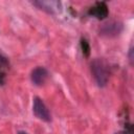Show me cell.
I'll use <instances>...</instances> for the list:
<instances>
[{
	"mask_svg": "<svg viewBox=\"0 0 134 134\" xmlns=\"http://www.w3.org/2000/svg\"><path fill=\"white\" fill-rule=\"evenodd\" d=\"M92 76L98 87H105L109 80V69L106 62L102 59H95L92 61L91 65Z\"/></svg>",
	"mask_w": 134,
	"mask_h": 134,
	"instance_id": "obj_1",
	"label": "cell"
},
{
	"mask_svg": "<svg viewBox=\"0 0 134 134\" xmlns=\"http://www.w3.org/2000/svg\"><path fill=\"white\" fill-rule=\"evenodd\" d=\"M32 112L34 114L41 120L43 121H50L51 117H50V113H49V110L48 108L46 107V105L44 104V102L36 96L34 98V103H32Z\"/></svg>",
	"mask_w": 134,
	"mask_h": 134,
	"instance_id": "obj_2",
	"label": "cell"
},
{
	"mask_svg": "<svg viewBox=\"0 0 134 134\" xmlns=\"http://www.w3.org/2000/svg\"><path fill=\"white\" fill-rule=\"evenodd\" d=\"M122 30V24L118 21H109L100 27V35L106 37H115L118 36Z\"/></svg>",
	"mask_w": 134,
	"mask_h": 134,
	"instance_id": "obj_3",
	"label": "cell"
},
{
	"mask_svg": "<svg viewBox=\"0 0 134 134\" xmlns=\"http://www.w3.org/2000/svg\"><path fill=\"white\" fill-rule=\"evenodd\" d=\"M109 9L105 2H96L93 6H91L88 10V15L91 17H94L98 20H103L108 17Z\"/></svg>",
	"mask_w": 134,
	"mask_h": 134,
	"instance_id": "obj_4",
	"label": "cell"
},
{
	"mask_svg": "<svg viewBox=\"0 0 134 134\" xmlns=\"http://www.w3.org/2000/svg\"><path fill=\"white\" fill-rule=\"evenodd\" d=\"M48 76V71L46 68L44 67H36L32 71H31V74H30V80L31 82L36 85V86H41L45 83L46 79Z\"/></svg>",
	"mask_w": 134,
	"mask_h": 134,
	"instance_id": "obj_5",
	"label": "cell"
},
{
	"mask_svg": "<svg viewBox=\"0 0 134 134\" xmlns=\"http://www.w3.org/2000/svg\"><path fill=\"white\" fill-rule=\"evenodd\" d=\"M32 4L38 6L40 9L45 10L48 14H54V12L58 10V8H62L61 2L58 1H35L32 2Z\"/></svg>",
	"mask_w": 134,
	"mask_h": 134,
	"instance_id": "obj_6",
	"label": "cell"
},
{
	"mask_svg": "<svg viewBox=\"0 0 134 134\" xmlns=\"http://www.w3.org/2000/svg\"><path fill=\"white\" fill-rule=\"evenodd\" d=\"M80 44H81V49H82L83 54H84L85 57H89V54H90V45H89L88 41H87L86 39L82 38Z\"/></svg>",
	"mask_w": 134,
	"mask_h": 134,
	"instance_id": "obj_7",
	"label": "cell"
},
{
	"mask_svg": "<svg viewBox=\"0 0 134 134\" xmlns=\"http://www.w3.org/2000/svg\"><path fill=\"white\" fill-rule=\"evenodd\" d=\"M126 126H127V127L125 128V130L119 131V132H117V133H115V134H133L132 125H131V124H127Z\"/></svg>",
	"mask_w": 134,
	"mask_h": 134,
	"instance_id": "obj_8",
	"label": "cell"
},
{
	"mask_svg": "<svg viewBox=\"0 0 134 134\" xmlns=\"http://www.w3.org/2000/svg\"><path fill=\"white\" fill-rule=\"evenodd\" d=\"M7 65H8L7 60H6L2 54H0V66H1V67H6Z\"/></svg>",
	"mask_w": 134,
	"mask_h": 134,
	"instance_id": "obj_9",
	"label": "cell"
},
{
	"mask_svg": "<svg viewBox=\"0 0 134 134\" xmlns=\"http://www.w3.org/2000/svg\"><path fill=\"white\" fill-rule=\"evenodd\" d=\"M4 77H5V75H4V73L0 70V85H2L3 83H4Z\"/></svg>",
	"mask_w": 134,
	"mask_h": 134,
	"instance_id": "obj_10",
	"label": "cell"
},
{
	"mask_svg": "<svg viewBox=\"0 0 134 134\" xmlns=\"http://www.w3.org/2000/svg\"><path fill=\"white\" fill-rule=\"evenodd\" d=\"M132 51H133V50H132V48H131V49H130V53H129V57H130V61H131V62H132V60H133V58H132Z\"/></svg>",
	"mask_w": 134,
	"mask_h": 134,
	"instance_id": "obj_11",
	"label": "cell"
},
{
	"mask_svg": "<svg viewBox=\"0 0 134 134\" xmlns=\"http://www.w3.org/2000/svg\"><path fill=\"white\" fill-rule=\"evenodd\" d=\"M18 134H27V133H26V132H23V131H20Z\"/></svg>",
	"mask_w": 134,
	"mask_h": 134,
	"instance_id": "obj_12",
	"label": "cell"
}]
</instances>
